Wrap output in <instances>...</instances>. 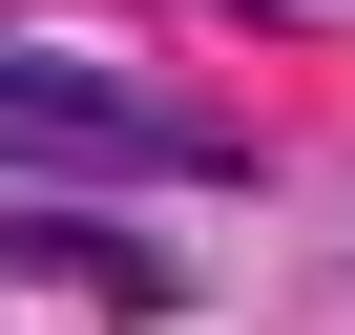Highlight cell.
Here are the masks:
<instances>
[{
  "label": "cell",
  "instance_id": "6da1fadb",
  "mask_svg": "<svg viewBox=\"0 0 355 335\" xmlns=\"http://www.w3.org/2000/svg\"><path fill=\"white\" fill-rule=\"evenodd\" d=\"M0 168H42V189H230L251 147L189 84H125L84 42H21V22H0Z\"/></svg>",
  "mask_w": 355,
  "mask_h": 335
}]
</instances>
